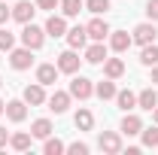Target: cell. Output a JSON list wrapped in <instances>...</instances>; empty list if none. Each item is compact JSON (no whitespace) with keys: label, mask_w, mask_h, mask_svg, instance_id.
Instances as JSON below:
<instances>
[{"label":"cell","mask_w":158,"mask_h":155,"mask_svg":"<svg viewBox=\"0 0 158 155\" xmlns=\"http://www.w3.org/2000/svg\"><path fill=\"white\" fill-rule=\"evenodd\" d=\"M140 140H143L146 149H158V125L155 128H143L140 131Z\"/></svg>","instance_id":"obj_28"},{"label":"cell","mask_w":158,"mask_h":155,"mask_svg":"<svg viewBox=\"0 0 158 155\" xmlns=\"http://www.w3.org/2000/svg\"><path fill=\"white\" fill-rule=\"evenodd\" d=\"M67 152H70V155H88V143L76 140V143H70V146H67Z\"/></svg>","instance_id":"obj_31"},{"label":"cell","mask_w":158,"mask_h":155,"mask_svg":"<svg viewBox=\"0 0 158 155\" xmlns=\"http://www.w3.org/2000/svg\"><path fill=\"white\" fill-rule=\"evenodd\" d=\"M152 119H155V125H158V107H155V110H152Z\"/></svg>","instance_id":"obj_38"},{"label":"cell","mask_w":158,"mask_h":155,"mask_svg":"<svg viewBox=\"0 0 158 155\" xmlns=\"http://www.w3.org/2000/svg\"><path fill=\"white\" fill-rule=\"evenodd\" d=\"M70 100H73V97H70V91H52L46 103H49V110H52L55 116H64V113L70 110Z\"/></svg>","instance_id":"obj_10"},{"label":"cell","mask_w":158,"mask_h":155,"mask_svg":"<svg viewBox=\"0 0 158 155\" xmlns=\"http://www.w3.org/2000/svg\"><path fill=\"white\" fill-rule=\"evenodd\" d=\"M110 58V49L103 46V43H98V40H91V46H85V58L88 64H103V61Z\"/></svg>","instance_id":"obj_14"},{"label":"cell","mask_w":158,"mask_h":155,"mask_svg":"<svg viewBox=\"0 0 158 155\" xmlns=\"http://www.w3.org/2000/svg\"><path fill=\"white\" fill-rule=\"evenodd\" d=\"M137 107H140V110H149V113L158 107V91H155V85L143 88V91L137 94Z\"/></svg>","instance_id":"obj_18"},{"label":"cell","mask_w":158,"mask_h":155,"mask_svg":"<svg viewBox=\"0 0 158 155\" xmlns=\"http://www.w3.org/2000/svg\"><path fill=\"white\" fill-rule=\"evenodd\" d=\"M116 91H118V88H116V79H106V76H103L100 82H94V94H98L100 100H116Z\"/></svg>","instance_id":"obj_17"},{"label":"cell","mask_w":158,"mask_h":155,"mask_svg":"<svg viewBox=\"0 0 158 155\" xmlns=\"http://www.w3.org/2000/svg\"><path fill=\"white\" fill-rule=\"evenodd\" d=\"M55 64H58L61 73H70V76H73V73H79V64H82V58H79L76 49H64V52L58 55V61H55Z\"/></svg>","instance_id":"obj_6"},{"label":"cell","mask_w":158,"mask_h":155,"mask_svg":"<svg viewBox=\"0 0 158 155\" xmlns=\"http://www.w3.org/2000/svg\"><path fill=\"white\" fill-rule=\"evenodd\" d=\"M31 143H34V134H24V131L9 134V146H12L15 152H27V149H31Z\"/></svg>","instance_id":"obj_25"},{"label":"cell","mask_w":158,"mask_h":155,"mask_svg":"<svg viewBox=\"0 0 158 155\" xmlns=\"http://www.w3.org/2000/svg\"><path fill=\"white\" fill-rule=\"evenodd\" d=\"M9 19H12V6H6V0H0V24H6Z\"/></svg>","instance_id":"obj_34"},{"label":"cell","mask_w":158,"mask_h":155,"mask_svg":"<svg viewBox=\"0 0 158 155\" xmlns=\"http://www.w3.org/2000/svg\"><path fill=\"white\" fill-rule=\"evenodd\" d=\"M98 149L103 155H118V152H122V134H116V131H100Z\"/></svg>","instance_id":"obj_4"},{"label":"cell","mask_w":158,"mask_h":155,"mask_svg":"<svg viewBox=\"0 0 158 155\" xmlns=\"http://www.w3.org/2000/svg\"><path fill=\"white\" fill-rule=\"evenodd\" d=\"M52 122L49 119H37V122H31V134H34V140H46V137H52Z\"/></svg>","instance_id":"obj_23"},{"label":"cell","mask_w":158,"mask_h":155,"mask_svg":"<svg viewBox=\"0 0 158 155\" xmlns=\"http://www.w3.org/2000/svg\"><path fill=\"white\" fill-rule=\"evenodd\" d=\"M37 3V9H46V12H52V9H58L61 0H34Z\"/></svg>","instance_id":"obj_33"},{"label":"cell","mask_w":158,"mask_h":155,"mask_svg":"<svg viewBox=\"0 0 158 155\" xmlns=\"http://www.w3.org/2000/svg\"><path fill=\"white\" fill-rule=\"evenodd\" d=\"M140 64H143V67H155L158 64V43L140 46Z\"/></svg>","instance_id":"obj_24"},{"label":"cell","mask_w":158,"mask_h":155,"mask_svg":"<svg viewBox=\"0 0 158 155\" xmlns=\"http://www.w3.org/2000/svg\"><path fill=\"white\" fill-rule=\"evenodd\" d=\"M0 116H6V103L3 100H0Z\"/></svg>","instance_id":"obj_37"},{"label":"cell","mask_w":158,"mask_h":155,"mask_svg":"<svg viewBox=\"0 0 158 155\" xmlns=\"http://www.w3.org/2000/svg\"><path fill=\"white\" fill-rule=\"evenodd\" d=\"M58 64H40L37 67V82H43V85H55V79H58Z\"/></svg>","instance_id":"obj_19"},{"label":"cell","mask_w":158,"mask_h":155,"mask_svg":"<svg viewBox=\"0 0 158 155\" xmlns=\"http://www.w3.org/2000/svg\"><path fill=\"white\" fill-rule=\"evenodd\" d=\"M34 12H37V3H31V0H19V3L12 6V19L19 21V24L34 21Z\"/></svg>","instance_id":"obj_13"},{"label":"cell","mask_w":158,"mask_h":155,"mask_svg":"<svg viewBox=\"0 0 158 155\" xmlns=\"http://www.w3.org/2000/svg\"><path fill=\"white\" fill-rule=\"evenodd\" d=\"M103 76L106 79H122L125 76V61L122 58H106L103 61Z\"/></svg>","instance_id":"obj_21"},{"label":"cell","mask_w":158,"mask_h":155,"mask_svg":"<svg viewBox=\"0 0 158 155\" xmlns=\"http://www.w3.org/2000/svg\"><path fill=\"white\" fill-rule=\"evenodd\" d=\"M152 85H158V64L152 67Z\"/></svg>","instance_id":"obj_36"},{"label":"cell","mask_w":158,"mask_h":155,"mask_svg":"<svg viewBox=\"0 0 158 155\" xmlns=\"http://www.w3.org/2000/svg\"><path fill=\"white\" fill-rule=\"evenodd\" d=\"M67 91H70V97H73V100H88V97L94 94V82L73 73V82H70V88H67Z\"/></svg>","instance_id":"obj_3"},{"label":"cell","mask_w":158,"mask_h":155,"mask_svg":"<svg viewBox=\"0 0 158 155\" xmlns=\"http://www.w3.org/2000/svg\"><path fill=\"white\" fill-rule=\"evenodd\" d=\"M15 49V34L6 31V24H0V52H12Z\"/></svg>","instance_id":"obj_29"},{"label":"cell","mask_w":158,"mask_h":155,"mask_svg":"<svg viewBox=\"0 0 158 155\" xmlns=\"http://www.w3.org/2000/svg\"><path fill=\"white\" fill-rule=\"evenodd\" d=\"M82 9H85V0H61V15L67 19H76Z\"/></svg>","instance_id":"obj_27"},{"label":"cell","mask_w":158,"mask_h":155,"mask_svg":"<svg viewBox=\"0 0 158 155\" xmlns=\"http://www.w3.org/2000/svg\"><path fill=\"white\" fill-rule=\"evenodd\" d=\"M43 27H46V37H55V40L67 37V15H55V12H52Z\"/></svg>","instance_id":"obj_9"},{"label":"cell","mask_w":158,"mask_h":155,"mask_svg":"<svg viewBox=\"0 0 158 155\" xmlns=\"http://www.w3.org/2000/svg\"><path fill=\"white\" fill-rule=\"evenodd\" d=\"M67 46L76 49V52L88 46V31H85V24H73V27H67Z\"/></svg>","instance_id":"obj_11"},{"label":"cell","mask_w":158,"mask_h":155,"mask_svg":"<svg viewBox=\"0 0 158 155\" xmlns=\"http://www.w3.org/2000/svg\"><path fill=\"white\" fill-rule=\"evenodd\" d=\"M131 40H134L137 46H149V43H155V40H158V27H155V21H140L137 27L131 31Z\"/></svg>","instance_id":"obj_2"},{"label":"cell","mask_w":158,"mask_h":155,"mask_svg":"<svg viewBox=\"0 0 158 155\" xmlns=\"http://www.w3.org/2000/svg\"><path fill=\"white\" fill-rule=\"evenodd\" d=\"M3 146H9V131L0 125V149H3Z\"/></svg>","instance_id":"obj_35"},{"label":"cell","mask_w":158,"mask_h":155,"mask_svg":"<svg viewBox=\"0 0 158 155\" xmlns=\"http://www.w3.org/2000/svg\"><path fill=\"white\" fill-rule=\"evenodd\" d=\"M0 85H3V79H0Z\"/></svg>","instance_id":"obj_39"},{"label":"cell","mask_w":158,"mask_h":155,"mask_svg":"<svg viewBox=\"0 0 158 155\" xmlns=\"http://www.w3.org/2000/svg\"><path fill=\"white\" fill-rule=\"evenodd\" d=\"M6 119L15 122V125L27 119V103H24V97H21V100H6Z\"/></svg>","instance_id":"obj_16"},{"label":"cell","mask_w":158,"mask_h":155,"mask_svg":"<svg viewBox=\"0 0 158 155\" xmlns=\"http://www.w3.org/2000/svg\"><path fill=\"white\" fill-rule=\"evenodd\" d=\"M21 46H27V49H43V43H46V27H40L34 21H27V24H21Z\"/></svg>","instance_id":"obj_1"},{"label":"cell","mask_w":158,"mask_h":155,"mask_svg":"<svg viewBox=\"0 0 158 155\" xmlns=\"http://www.w3.org/2000/svg\"><path fill=\"white\" fill-rule=\"evenodd\" d=\"M85 9H88L91 15H106V9H110V0H85Z\"/></svg>","instance_id":"obj_30"},{"label":"cell","mask_w":158,"mask_h":155,"mask_svg":"<svg viewBox=\"0 0 158 155\" xmlns=\"http://www.w3.org/2000/svg\"><path fill=\"white\" fill-rule=\"evenodd\" d=\"M146 19L158 21V0H146Z\"/></svg>","instance_id":"obj_32"},{"label":"cell","mask_w":158,"mask_h":155,"mask_svg":"<svg viewBox=\"0 0 158 155\" xmlns=\"http://www.w3.org/2000/svg\"><path fill=\"white\" fill-rule=\"evenodd\" d=\"M118 131H122L125 137H140V131H143V119H140L137 113H125L122 125H118Z\"/></svg>","instance_id":"obj_15"},{"label":"cell","mask_w":158,"mask_h":155,"mask_svg":"<svg viewBox=\"0 0 158 155\" xmlns=\"http://www.w3.org/2000/svg\"><path fill=\"white\" fill-rule=\"evenodd\" d=\"M21 97H24V103H27V107H43V103L49 100V94H46V85H43V82H31V85H24Z\"/></svg>","instance_id":"obj_5"},{"label":"cell","mask_w":158,"mask_h":155,"mask_svg":"<svg viewBox=\"0 0 158 155\" xmlns=\"http://www.w3.org/2000/svg\"><path fill=\"white\" fill-rule=\"evenodd\" d=\"M73 125H76V131H91L94 128V113L85 110V107H79L76 116H73Z\"/></svg>","instance_id":"obj_20"},{"label":"cell","mask_w":158,"mask_h":155,"mask_svg":"<svg viewBox=\"0 0 158 155\" xmlns=\"http://www.w3.org/2000/svg\"><path fill=\"white\" fill-rule=\"evenodd\" d=\"M85 31H88V40H98V43H103V40L110 37V24H106L103 15H94V19L85 24Z\"/></svg>","instance_id":"obj_8"},{"label":"cell","mask_w":158,"mask_h":155,"mask_svg":"<svg viewBox=\"0 0 158 155\" xmlns=\"http://www.w3.org/2000/svg\"><path fill=\"white\" fill-rule=\"evenodd\" d=\"M116 103H118V110L131 113V110H137V94L131 88H122V91H116Z\"/></svg>","instance_id":"obj_22"},{"label":"cell","mask_w":158,"mask_h":155,"mask_svg":"<svg viewBox=\"0 0 158 155\" xmlns=\"http://www.w3.org/2000/svg\"><path fill=\"white\" fill-rule=\"evenodd\" d=\"M9 64H12V70H31V64H34V49H27V46L12 49V52H9Z\"/></svg>","instance_id":"obj_7"},{"label":"cell","mask_w":158,"mask_h":155,"mask_svg":"<svg viewBox=\"0 0 158 155\" xmlns=\"http://www.w3.org/2000/svg\"><path fill=\"white\" fill-rule=\"evenodd\" d=\"M110 49L116 52V55H122V52H128L131 46H134V40H131V34L128 31H110Z\"/></svg>","instance_id":"obj_12"},{"label":"cell","mask_w":158,"mask_h":155,"mask_svg":"<svg viewBox=\"0 0 158 155\" xmlns=\"http://www.w3.org/2000/svg\"><path fill=\"white\" fill-rule=\"evenodd\" d=\"M61 152H67L64 140H58V137H46L43 140V155H61Z\"/></svg>","instance_id":"obj_26"}]
</instances>
